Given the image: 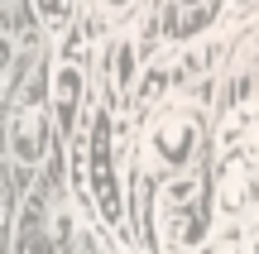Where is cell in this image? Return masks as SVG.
<instances>
[{
	"mask_svg": "<svg viewBox=\"0 0 259 254\" xmlns=\"http://www.w3.org/2000/svg\"><path fill=\"white\" fill-rule=\"evenodd\" d=\"M254 197H259L254 168H250V163H240V159H231V163H226V173H221V211L240 216V211L254 207Z\"/></svg>",
	"mask_w": 259,
	"mask_h": 254,
	"instance_id": "7",
	"label": "cell"
},
{
	"mask_svg": "<svg viewBox=\"0 0 259 254\" xmlns=\"http://www.w3.org/2000/svg\"><path fill=\"white\" fill-rule=\"evenodd\" d=\"M206 201V182L202 178H168L163 187H158V240H163V249H192L206 240V230H211V211L202 207Z\"/></svg>",
	"mask_w": 259,
	"mask_h": 254,
	"instance_id": "1",
	"label": "cell"
},
{
	"mask_svg": "<svg viewBox=\"0 0 259 254\" xmlns=\"http://www.w3.org/2000/svg\"><path fill=\"white\" fill-rule=\"evenodd\" d=\"M77 182H82V197L96 201L101 221L120 226V187H115V163H111V115L96 111L87 144H77Z\"/></svg>",
	"mask_w": 259,
	"mask_h": 254,
	"instance_id": "2",
	"label": "cell"
},
{
	"mask_svg": "<svg viewBox=\"0 0 259 254\" xmlns=\"http://www.w3.org/2000/svg\"><path fill=\"white\" fill-rule=\"evenodd\" d=\"M197 144H202V120L192 111H163L149 130V159L168 173H183L197 159Z\"/></svg>",
	"mask_w": 259,
	"mask_h": 254,
	"instance_id": "3",
	"label": "cell"
},
{
	"mask_svg": "<svg viewBox=\"0 0 259 254\" xmlns=\"http://www.w3.org/2000/svg\"><path fill=\"white\" fill-rule=\"evenodd\" d=\"M72 5H77V0H34L38 19H44L48 29H63L67 19H72Z\"/></svg>",
	"mask_w": 259,
	"mask_h": 254,
	"instance_id": "9",
	"label": "cell"
},
{
	"mask_svg": "<svg viewBox=\"0 0 259 254\" xmlns=\"http://www.w3.org/2000/svg\"><path fill=\"white\" fill-rule=\"evenodd\" d=\"M130 77H135V48H130V38H120L111 48V91L115 96L130 91Z\"/></svg>",
	"mask_w": 259,
	"mask_h": 254,
	"instance_id": "8",
	"label": "cell"
},
{
	"mask_svg": "<svg viewBox=\"0 0 259 254\" xmlns=\"http://www.w3.org/2000/svg\"><path fill=\"white\" fill-rule=\"evenodd\" d=\"M101 5H130V0H101Z\"/></svg>",
	"mask_w": 259,
	"mask_h": 254,
	"instance_id": "11",
	"label": "cell"
},
{
	"mask_svg": "<svg viewBox=\"0 0 259 254\" xmlns=\"http://www.w3.org/2000/svg\"><path fill=\"white\" fill-rule=\"evenodd\" d=\"M82 96H87V77H82V67H77V63H58V67H53V111H58L63 134H72L77 111H82Z\"/></svg>",
	"mask_w": 259,
	"mask_h": 254,
	"instance_id": "6",
	"label": "cell"
},
{
	"mask_svg": "<svg viewBox=\"0 0 259 254\" xmlns=\"http://www.w3.org/2000/svg\"><path fill=\"white\" fill-rule=\"evenodd\" d=\"M221 5H226V0H163L158 34H163L168 43H187V38H197L202 29L216 24Z\"/></svg>",
	"mask_w": 259,
	"mask_h": 254,
	"instance_id": "5",
	"label": "cell"
},
{
	"mask_svg": "<svg viewBox=\"0 0 259 254\" xmlns=\"http://www.w3.org/2000/svg\"><path fill=\"white\" fill-rule=\"evenodd\" d=\"M5 139H10V159H15L19 168H38V163H44V154H48V111L34 96V86L15 101L10 125H5Z\"/></svg>",
	"mask_w": 259,
	"mask_h": 254,
	"instance_id": "4",
	"label": "cell"
},
{
	"mask_svg": "<svg viewBox=\"0 0 259 254\" xmlns=\"http://www.w3.org/2000/svg\"><path fill=\"white\" fill-rule=\"evenodd\" d=\"M10 63H15V34L0 24V77H5V67H10Z\"/></svg>",
	"mask_w": 259,
	"mask_h": 254,
	"instance_id": "10",
	"label": "cell"
},
{
	"mask_svg": "<svg viewBox=\"0 0 259 254\" xmlns=\"http://www.w3.org/2000/svg\"><path fill=\"white\" fill-rule=\"evenodd\" d=\"M254 254H259V240H254Z\"/></svg>",
	"mask_w": 259,
	"mask_h": 254,
	"instance_id": "12",
	"label": "cell"
}]
</instances>
